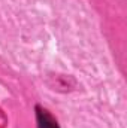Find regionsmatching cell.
<instances>
[{
	"label": "cell",
	"instance_id": "cell-1",
	"mask_svg": "<svg viewBox=\"0 0 127 128\" xmlns=\"http://www.w3.org/2000/svg\"><path fill=\"white\" fill-rule=\"evenodd\" d=\"M36 116H37V128H58L57 121L51 116L49 112L36 106Z\"/></svg>",
	"mask_w": 127,
	"mask_h": 128
}]
</instances>
